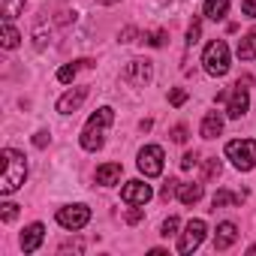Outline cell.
Instances as JSON below:
<instances>
[{
    "label": "cell",
    "mask_w": 256,
    "mask_h": 256,
    "mask_svg": "<svg viewBox=\"0 0 256 256\" xmlns=\"http://www.w3.org/2000/svg\"><path fill=\"white\" fill-rule=\"evenodd\" d=\"M112 120H114V112H112L108 106L96 108V112L88 118L84 130H82V148H84V151H100V148L106 145V130H108Z\"/></svg>",
    "instance_id": "obj_1"
},
{
    "label": "cell",
    "mask_w": 256,
    "mask_h": 256,
    "mask_svg": "<svg viewBox=\"0 0 256 256\" xmlns=\"http://www.w3.org/2000/svg\"><path fill=\"white\" fill-rule=\"evenodd\" d=\"M4 178H0V193L4 196H12L24 178H28V163H24V154L16 151V148H4Z\"/></svg>",
    "instance_id": "obj_2"
},
{
    "label": "cell",
    "mask_w": 256,
    "mask_h": 256,
    "mask_svg": "<svg viewBox=\"0 0 256 256\" xmlns=\"http://www.w3.org/2000/svg\"><path fill=\"white\" fill-rule=\"evenodd\" d=\"M226 157L238 172H250L256 166V142L253 139H232L226 145Z\"/></svg>",
    "instance_id": "obj_3"
},
{
    "label": "cell",
    "mask_w": 256,
    "mask_h": 256,
    "mask_svg": "<svg viewBox=\"0 0 256 256\" xmlns=\"http://www.w3.org/2000/svg\"><path fill=\"white\" fill-rule=\"evenodd\" d=\"M202 64H205V72H208V76H214V78L226 76V72H229V46H226L223 40H214V42L205 48Z\"/></svg>",
    "instance_id": "obj_4"
},
{
    "label": "cell",
    "mask_w": 256,
    "mask_h": 256,
    "mask_svg": "<svg viewBox=\"0 0 256 256\" xmlns=\"http://www.w3.org/2000/svg\"><path fill=\"white\" fill-rule=\"evenodd\" d=\"M136 166H139V172H142L145 178L163 175V148H160V145H145V148L139 151Z\"/></svg>",
    "instance_id": "obj_5"
},
{
    "label": "cell",
    "mask_w": 256,
    "mask_h": 256,
    "mask_svg": "<svg viewBox=\"0 0 256 256\" xmlns=\"http://www.w3.org/2000/svg\"><path fill=\"white\" fill-rule=\"evenodd\" d=\"M58 223L66 229V232H78L90 223V208L88 205H66L58 211Z\"/></svg>",
    "instance_id": "obj_6"
},
{
    "label": "cell",
    "mask_w": 256,
    "mask_h": 256,
    "mask_svg": "<svg viewBox=\"0 0 256 256\" xmlns=\"http://www.w3.org/2000/svg\"><path fill=\"white\" fill-rule=\"evenodd\" d=\"M205 241V220H190L181 232V241H178V253H193L199 244Z\"/></svg>",
    "instance_id": "obj_7"
},
{
    "label": "cell",
    "mask_w": 256,
    "mask_h": 256,
    "mask_svg": "<svg viewBox=\"0 0 256 256\" xmlns=\"http://www.w3.org/2000/svg\"><path fill=\"white\" fill-rule=\"evenodd\" d=\"M151 196H154V190H151V184H145V181H126V184L120 187V199H124L126 205H145Z\"/></svg>",
    "instance_id": "obj_8"
},
{
    "label": "cell",
    "mask_w": 256,
    "mask_h": 256,
    "mask_svg": "<svg viewBox=\"0 0 256 256\" xmlns=\"http://www.w3.org/2000/svg\"><path fill=\"white\" fill-rule=\"evenodd\" d=\"M124 82H130V84H136V88H142L148 78H151V64L148 60H130L124 66Z\"/></svg>",
    "instance_id": "obj_9"
},
{
    "label": "cell",
    "mask_w": 256,
    "mask_h": 256,
    "mask_svg": "<svg viewBox=\"0 0 256 256\" xmlns=\"http://www.w3.org/2000/svg\"><path fill=\"white\" fill-rule=\"evenodd\" d=\"M88 100V88H72V90H66L60 100H58V112L60 114H72V112H78V106Z\"/></svg>",
    "instance_id": "obj_10"
},
{
    "label": "cell",
    "mask_w": 256,
    "mask_h": 256,
    "mask_svg": "<svg viewBox=\"0 0 256 256\" xmlns=\"http://www.w3.org/2000/svg\"><path fill=\"white\" fill-rule=\"evenodd\" d=\"M247 108H250V96H247V88H241V82H238L235 90H232V96H229L226 114L229 118H241V114H247Z\"/></svg>",
    "instance_id": "obj_11"
},
{
    "label": "cell",
    "mask_w": 256,
    "mask_h": 256,
    "mask_svg": "<svg viewBox=\"0 0 256 256\" xmlns=\"http://www.w3.org/2000/svg\"><path fill=\"white\" fill-rule=\"evenodd\" d=\"M42 238H46V226H42V223H30V226L22 232V250H24V253H34V250L42 244Z\"/></svg>",
    "instance_id": "obj_12"
},
{
    "label": "cell",
    "mask_w": 256,
    "mask_h": 256,
    "mask_svg": "<svg viewBox=\"0 0 256 256\" xmlns=\"http://www.w3.org/2000/svg\"><path fill=\"white\" fill-rule=\"evenodd\" d=\"M235 238H238V226L229 223V220H223V223L217 226V232H214V247H217V250H226V247L235 244Z\"/></svg>",
    "instance_id": "obj_13"
},
{
    "label": "cell",
    "mask_w": 256,
    "mask_h": 256,
    "mask_svg": "<svg viewBox=\"0 0 256 256\" xmlns=\"http://www.w3.org/2000/svg\"><path fill=\"white\" fill-rule=\"evenodd\" d=\"M202 139H217L220 133H223V118L217 114V112H208L205 118H202Z\"/></svg>",
    "instance_id": "obj_14"
},
{
    "label": "cell",
    "mask_w": 256,
    "mask_h": 256,
    "mask_svg": "<svg viewBox=\"0 0 256 256\" xmlns=\"http://www.w3.org/2000/svg\"><path fill=\"white\" fill-rule=\"evenodd\" d=\"M120 163H102L100 169H96V184H102V187H112V184H118L120 181Z\"/></svg>",
    "instance_id": "obj_15"
},
{
    "label": "cell",
    "mask_w": 256,
    "mask_h": 256,
    "mask_svg": "<svg viewBox=\"0 0 256 256\" xmlns=\"http://www.w3.org/2000/svg\"><path fill=\"white\" fill-rule=\"evenodd\" d=\"M178 199H181L184 205H196V202L202 199V184H199V181H193V184H178Z\"/></svg>",
    "instance_id": "obj_16"
},
{
    "label": "cell",
    "mask_w": 256,
    "mask_h": 256,
    "mask_svg": "<svg viewBox=\"0 0 256 256\" xmlns=\"http://www.w3.org/2000/svg\"><path fill=\"white\" fill-rule=\"evenodd\" d=\"M205 16L211 18V22H223L226 18V12H229V0H205Z\"/></svg>",
    "instance_id": "obj_17"
},
{
    "label": "cell",
    "mask_w": 256,
    "mask_h": 256,
    "mask_svg": "<svg viewBox=\"0 0 256 256\" xmlns=\"http://www.w3.org/2000/svg\"><path fill=\"white\" fill-rule=\"evenodd\" d=\"M82 66H94L90 60H72V64H66V66H60L58 70V82H64V84H70L76 76H78V70Z\"/></svg>",
    "instance_id": "obj_18"
},
{
    "label": "cell",
    "mask_w": 256,
    "mask_h": 256,
    "mask_svg": "<svg viewBox=\"0 0 256 256\" xmlns=\"http://www.w3.org/2000/svg\"><path fill=\"white\" fill-rule=\"evenodd\" d=\"M22 12H24V0H0V16H4V22H12Z\"/></svg>",
    "instance_id": "obj_19"
},
{
    "label": "cell",
    "mask_w": 256,
    "mask_h": 256,
    "mask_svg": "<svg viewBox=\"0 0 256 256\" xmlns=\"http://www.w3.org/2000/svg\"><path fill=\"white\" fill-rule=\"evenodd\" d=\"M241 199H244V193L217 190V193H214V199H211V205H214V208H226V205H241Z\"/></svg>",
    "instance_id": "obj_20"
},
{
    "label": "cell",
    "mask_w": 256,
    "mask_h": 256,
    "mask_svg": "<svg viewBox=\"0 0 256 256\" xmlns=\"http://www.w3.org/2000/svg\"><path fill=\"white\" fill-rule=\"evenodd\" d=\"M238 58H241V60H253V58H256V30H250V34L238 42Z\"/></svg>",
    "instance_id": "obj_21"
},
{
    "label": "cell",
    "mask_w": 256,
    "mask_h": 256,
    "mask_svg": "<svg viewBox=\"0 0 256 256\" xmlns=\"http://www.w3.org/2000/svg\"><path fill=\"white\" fill-rule=\"evenodd\" d=\"M22 42V34L12 28V22H4V48H16Z\"/></svg>",
    "instance_id": "obj_22"
},
{
    "label": "cell",
    "mask_w": 256,
    "mask_h": 256,
    "mask_svg": "<svg viewBox=\"0 0 256 256\" xmlns=\"http://www.w3.org/2000/svg\"><path fill=\"white\" fill-rule=\"evenodd\" d=\"M0 217H4V223H12L18 217V205L16 202H4L0 205Z\"/></svg>",
    "instance_id": "obj_23"
},
{
    "label": "cell",
    "mask_w": 256,
    "mask_h": 256,
    "mask_svg": "<svg viewBox=\"0 0 256 256\" xmlns=\"http://www.w3.org/2000/svg\"><path fill=\"white\" fill-rule=\"evenodd\" d=\"M178 226H181V220H178V217H169V220H163L160 235H166V238H169V235H175V232H178Z\"/></svg>",
    "instance_id": "obj_24"
},
{
    "label": "cell",
    "mask_w": 256,
    "mask_h": 256,
    "mask_svg": "<svg viewBox=\"0 0 256 256\" xmlns=\"http://www.w3.org/2000/svg\"><path fill=\"white\" fill-rule=\"evenodd\" d=\"M145 42H148V46H154V48H160V46L166 42V34H163V30H154V34H145Z\"/></svg>",
    "instance_id": "obj_25"
},
{
    "label": "cell",
    "mask_w": 256,
    "mask_h": 256,
    "mask_svg": "<svg viewBox=\"0 0 256 256\" xmlns=\"http://www.w3.org/2000/svg\"><path fill=\"white\" fill-rule=\"evenodd\" d=\"M199 34H202V24H199V22H193V24H190V30H187V46H196V42H199Z\"/></svg>",
    "instance_id": "obj_26"
},
{
    "label": "cell",
    "mask_w": 256,
    "mask_h": 256,
    "mask_svg": "<svg viewBox=\"0 0 256 256\" xmlns=\"http://www.w3.org/2000/svg\"><path fill=\"white\" fill-rule=\"evenodd\" d=\"M169 102H172V106H184V102H187V90H184V88H175V90L169 94Z\"/></svg>",
    "instance_id": "obj_27"
},
{
    "label": "cell",
    "mask_w": 256,
    "mask_h": 256,
    "mask_svg": "<svg viewBox=\"0 0 256 256\" xmlns=\"http://www.w3.org/2000/svg\"><path fill=\"white\" fill-rule=\"evenodd\" d=\"M241 12L247 18H256V0H241Z\"/></svg>",
    "instance_id": "obj_28"
},
{
    "label": "cell",
    "mask_w": 256,
    "mask_h": 256,
    "mask_svg": "<svg viewBox=\"0 0 256 256\" xmlns=\"http://www.w3.org/2000/svg\"><path fill=\"white\" fill-rule=\"evenodd\" d=\"M196 163H199V157H196V154H193V151H190V154H184V157H181V169H184V172H187V169H193V166H196Z\"/></svg>",
    "instance_id": "obj_29"
},
{
    "label": "cell",
    "mask_w": 256,
    "mask_h": 256,
    "mask_svg": "<svg viewBox=\"0 0 256 256\" xmlns=\"http://www.w3.org/2000/svg\"><path fill=\"white\" fill-rule=\"evenodd\" d=\"M214 175H220V160H208L205 163V178H214Z\"/></svg>",
    "instance_id": "obj_30"
},
{
    "label": "cell",
    "mask_w": 256,
    "mask_h": 256,
    "mask_svg": "<svg viewBox=\"0 0 256 256\" xmlns=\"http://www.w3.org/2000/svg\"><path fill=\"white\" fill-rule=\"evenodd\" d=\"M175 193H178V181H166V187H163V193H160V196H163V199H172Z\"/></svg>",
    "instance_id": "obj_31"
},
{
    "label": "cell",
    "mask_w": 256,
    "mask_h": 256,
    "mask_svg": "<svg viewBox=\"0 0 256 256\" xmlns=\"http://www.w3.org/2000/svg\"><path fill=\"white\" fill-rule=\"evenodd\" d=\"M172 142H187V130H184V126H175V130H172Z\"/></svg>",
    "instance_id": "obj_32"
},
{
    "label": "cell",
    "mask_w": 256,
    "mask_h": 256,
    "mask_svg": "<svg viewBox=\"0 0 256 256\" xmlns=\"http://www.w3.org/2000/svg\"><path fill=\"white\" fill-rule=\"evenodd\" d=\"M46 142H48V133H36L34 145H36V148H46Z\"/></svg>",
    "instance_id": "obj_33"
},
{
    "label": "cell",
    "mask_w": 256,
    "mask_h": 256,
    "mask_svg": "<svg viewBox=\"0 0 256 256\" xmlns=\"http://www.w3.org/2000/svg\"><path fill=\"white\" fill-rule=\"evenodd\" d=\"M139 220H142V211H139V208L126 214V223H139Z\"/></svg>",
    "instance_id": "obj_34"
},
{
    "label": "cell",
    "mask_w": 256,
    "mask_h": 256,
    "mask_svg": "<svg viewBox=\"0 0 256 256\" xmlns=\"http://www.w3.org/2000/svg\"><path fill=\"white\" fill-rule=\"evenodd\" d=\"M96 4H106V6H112V4H118V0H96Z\"/></svg>",
    "instance_id": "obj_35"
}]
</instances>
